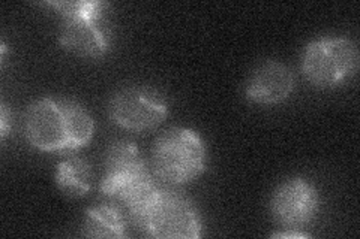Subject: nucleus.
Returning <instances> with one entry per match:
<instances>
[{
	"label": "nucleus",
	"instance_id": "obj_1",
	"mask_svg": "<svg viewBox=\"0 0 360 239\" xmlns=\"http://www.w3.org/2000/svg\"><path fill=\"white\" fill-rule=\"evenodd\" d=\"M25 129L32 146L44 153H72L94 138L95 123L74 100L44 97L29 107Z\"/></svg>",
	"mask_w": 360,
	"mask_h": 239
},
{
	"label": "nucleus",
	"instance_id": "obj_2",
	"mask_svg": "<svg viewBox=\"0 0 360 239\" xmlns=\"http://www.w3.org/2000/svg\"><path fill=\"white\" fill-rule=\"evenodd\" d=\"M99 189L103 195L125 205L134 219L150 202L160 186L137 145L129 141H119L108 148Z\"/></svg>",
	"mask_w": 360,
	"mask_h": 239
},
{
	"label": "nucleus",
	"instance_id": "obj_3",
	"mask_svg": "<svg viewBox=\"0 0 360 239\" xmlns=\"http://www.w3.org/2000/svg\"><path fill=\"white\" fill-rule=\"evenodd\" d=\"M60 13V45L86 59L104 57L112 42L110 5L104 2H49Z\"/></svg>",
	"mask_w": 360,
	"mask_h": 239
},
{
	"label": "nucleus",
	"instance_id": "obj_4",
	"mask_svg": "<svg viewBox=\"0 0 360 239\" xmlns=\"http://www.w3.org/2000/svg\"><path fill=\"white\" fill-rule=\"evenodd\" d=\"M207 166L201 136L189 128H172L160 135L152 148L153 174L168 186L193 183Z\"/></svg>",
	"mask_w": 360,
	"mask_h": 239
},
{
	"label": "nucleus",
	"instance_id": "obj_5",
	"mask_svg": "<svg viewBox=\"0 0 360 239\" xmlns=\"http://www.w3.org/2000/svg\"><path fill=\"white\" fill-rule=\"evenodd\" d=\"M132 220L146 235L160 239H195L201 236L202 229L193 202L162 187Z\"/></svg>",
	"mask_w": 360,
	"mask_h": 239
},
{
	"label": "nucleus",
	"instance_id": "obj_6",
	"mask_svg": "<svg viewBox=\"0 0 360 239\" xmlns=\"http://www.w3.org/2000/svg\"><path fill=\"white\" fill-rule=\"evenodd\" d=\"M357 45L348 38L315 39L308 43L303 54L302 72L315 87L340 86L357 72Z\"/></svg>",
	"mask_w": 360,
	"mask_h": 239
},
{
	"label": "nucleus",
	"instance_id": "obj_7",
	"mask_svg": "<svg viewBox=\"0 0 360 239\" xmlns=\"http://www.w3.org/2000/svg\"><path fill=\"white\" fill-rule=\"evenodd\" d=\"M168 116L167 97L149 86L123 87L110 100V117L131 132H148Z\"/></svg>",
	"mask_w": 360,
	"mask_h": 239
},
{
	"label": "nucleus",
	"instance_id": "obj_8",
	"mask_svg": "<svg viewBox=\"0 0 360 239\" xmlns=\"http://www.w3.org/2000/svg\"><path fill=\"white\" fill-rule=\"evenodd\" d=\"M320 210L319 191L305 178L281 183L270 200L274 220L287 231H300L312 223Z\"/></svg>",
	"mask_w": 360,
	"mask_h": 239
},
{
	"label": "nucleus",
	"instance_id": "obj_9",
	"mask_svg": "<svg viewBox=\"0 0 360 239\" xmlns=\"http://www.w3.org/2000/svg\"><path fill=\"white\" fill-rule=\"evenodd\" d=\"M295 75L284 63L266 60L257 66L245 86L246 99L260 105H276L295 90Z\"/></svg>",
	"mask_w": 360,
	"mask_h": 239
},
{
	"label": "nucleus",
	"instance_id": "obj_10",
	"mask_svg": "<svg viewBox=\"0 0 360 239\" xmlns=\"http://www.w3.org/2000/svg\"><path fill=\"white\" fill-rule=\"evenodd\" d=\"M92 166L82 157L71 156L62 161L56 168V184L70 198L86 196L92 189Z\"/></svg>",
	"mask_w": 360,
	"mask_h": 239
},
{
	"label": "nucleus",
	"instance_id": "obj_11",
	"mask_svg": "<svg viewBox=\"0 0 360 239\" xmlns=\"http://www.w3.org/2000/svg\"><path fill=\"white\" fill-rule=\"evenodd\" d=\"M83 235L87 238H125L127 223L116 205H96L86 212Z\"/></svg>",
	"mask_w": 360,
	"mask_h": 239
},
{
	"label": "nucleus",
	"instance_id": "obj_12",
	"mask_svg": "<svg viewBox=\"0 0 360 239\" xmlns=\"http://www.w3.org/2000/svg\"><path fill=\"white\" fill-rule=\"evenodd\" d=\"M8 123H9V112H8V108L2 105V108H0V136H2V139H5L8 135V130H9Z\"/></svg>",
	"mask_w": 360,
	"mask_h": 239
},
{
	"label": "nucleus",
	"instance_id": "obj_13",
	"mask_svg": "<svg viewBox=\"0 0 360 239\" xmlns=\"http://www.w3.org/2000/svg\"><path fill=\"white\" fill-rule=\"evenodd\" d=\"M272 236L274 238H308L307 233H303L300 231H285V232H281V233H275Z\"/></svg>",
	"mask_w": 360,
	"mask_h": 239
}]
</instances>
